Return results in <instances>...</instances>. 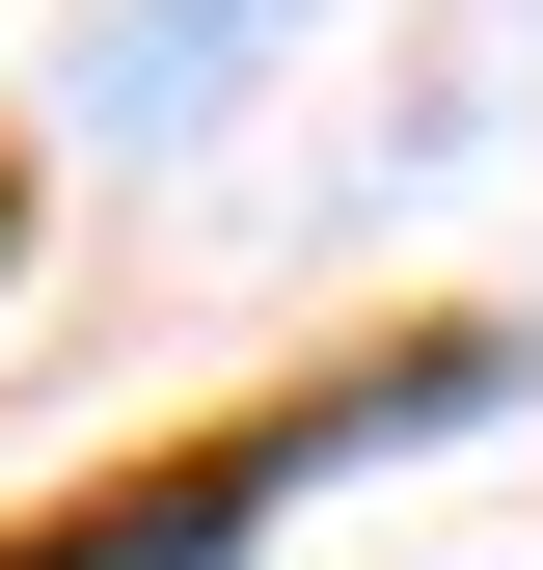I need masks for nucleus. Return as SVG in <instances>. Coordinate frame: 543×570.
<instances>
[{
  "label": "nucleus",
  "instance_id": "obj_1",
  "mask_svg": "<svg viewBox=\"0 0 543 570\" xmlns=\"http://www.w3.org/2000/svg\"><path fill=\"white\" fill-rule=\"evenodd\" d=\"M245 28H272V0H164V28H109V109H190V82H218Z\"/></svg>",
  "mask_w": 543,
  "mask_h": 570
}]
</instances>
